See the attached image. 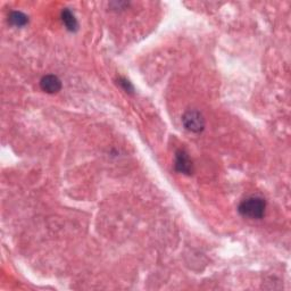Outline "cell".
<instances>
[{"label": "cell", "instance_id": "obj_1", "mask_svg": "<svg viewBox=\"0 0 291 291\" xmlns=\"http://www.w3.org/2000/svg\"><path fill=\"white\" fill-rule=\"evenodd\" d=\"M265 209H266V202L261 197L252 196L243 199L240 205H239V213L251 220H261L265 214Z\"/></svg>", "mask_w": 291, "mask_h": 291}, {"label": "cell", "instance_id": "obj_2", "mask_svg": "<svg viewBox=\"0 0 291 291\" xmlns=\"http://www.w3.org/2000/svg\"><path fill=\"white\" fill-rule=\"evenodd\" d=\"M182 123L190 132L199 133L205 129V118L198 111H189L182 116Z\"/></svg>", "mask_w": 291, "mask_h": 291}, {"label": "cell", "instance_id": "obj_3", "mask_svg": "<svg viewBox=\"0 0 291 291\" xmlns=\"http://www.w3.org/2000/svg\"><path fill=\"white\" fill-rule=\"evenodd\" d=\"M175 170L180 173L191 174L192 173V162L184 150H179L175 157Z\"/></svg>", "mask_w": 291, "mask_h": 291}, {"label": "cell", "instance_id": "obj_4", "mask_svg": "<svg viewBox=\"0 0 291 291\" xmlns=\"http://www.w3.org/2000/svg\"><path fill=\"white\" fill-rule=\"evenodd\" d=\"M40 87L47 93H57L61 89V82L56 75H45L40 81Z\"/></svg>", "mask_w": 291, "mask_h": 291}, {"label": "cell", "instance_id": "obj_5", "mask_svg": "<svg viewBox=\"0 0 291 291\" xmlns=\"http://www.w3.org/2000/svg\"><path fill=\"white\" fill-rule=\"evenodd\" d=\"M61 20H63L66 29L71 31V32H75L77 28H79V23H77L75 15L73 14L70 9L65 8L63 12H61Z\"/></svg>", "mask_w": 291, "mask_h": 291}, {"label": "cell", "instance_id": "obj_6", "mask_svg": "<svg viewBox=\"0 0 291 291\" xmlns=\"http://www.w3.org/2000/svg\"><path fill=\"white\" fill-rule=\"evenodd\" d=\"M8 20L10 22V24L14 25V27L23 28L28 24L29 17L22 12H12L9 14Z\"/></svg>", "mask_w": 291, "mask_h": 291}, {"label": "cell", "instance_id": "obj_7", "mask_svg": "<svg viewBox=\"0 0 291 291\" xmlns=\"http://www.w3.org/2000/svg\"><path fill=\"white\" fill-rule=\"evenodd\" d=\"M119 85H121L123 87V89L126 90L127 92H132L133 91V87L131 83H130L128 80L126 79H119Z\"/></svg>", "mask_w": 291, "mask_h": 291}]
</instances>
